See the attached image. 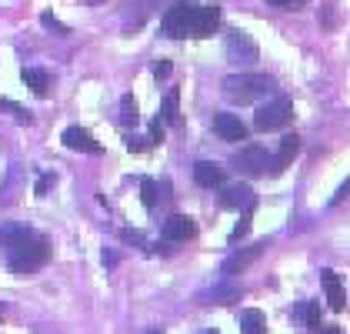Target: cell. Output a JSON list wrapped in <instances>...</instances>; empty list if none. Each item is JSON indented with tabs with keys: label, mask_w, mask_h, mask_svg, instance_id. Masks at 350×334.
<instances>
[{
	"label": "cell",
	"mask_w": 350,
	"mask_h": 334,
	"mask_svg": "<svg viewBox=\"0 0 350 334\" xmlns=\"http://www.w3.org/2000/svg\"><path fill=\"white\" fill-rule=\"evenodd\" d=\"M0 248H3L7 268L14 274H33L51 257V241L44 234L30 231V227H21V224H3L0 227Z\"/></svg>",
	"instance_id": "1"
},
{
	"label": "cell",
	"mask_w": 350,
	"mask_h": 334,
	"mask_svg": "<svg viewBox=\"0 0 350 334\" xmlns=\"http://www.w3.org/2000/svg\"><path fill=\"white\" fill-rule=\"evenodd\" d=\"M273 90V77L267 74H234L224 81V94L234 104H254L257 97H264Z\"/></svg>",
	"instance_id": "2"
},
{
	"label": "cell",
	"mask_w": 350,
	"mask_h": 334,
	"mask_svg": "<svg viewBox=\"0 0 350 334\" xmlns=\"http://www.w3.org/2000/svg\"><path fill=\"white\" fill-rule=\"evenodd\" d=\"M193 14H197V7H190V3L167 7V14H163V21H161L163 37H174V40L193 37Z\"/></svg>",
	"instance_id": "3"
},
{
	"label": "cell",
	"mask_w": 350,
	"mask_h": 334,
	"mask_svg": "<svg viewBox=\"0 0 350 334\" xmlns=\"http://www.w3.org/2000/svg\"><path fill=\"white\" fill-rule=\"evenodd\" d=\"M291 117H294V104H291L287 97H273L264 107H257L254 127H257V131H277V127H284Z\"/></svg>",
	"instance_id": "4"
},
{
	"label": "cell",
	"mask_w": 350,
	"mask_h": 334,
	"mask_svg": "<svg viewBox=\"0 0 350 334\" xmlns=\"http://www.w3.org/2000/svg\"><path fill=\"white\" fill-rule=\"evenodd\" d=\"M230 164H234V170H241V174H247V177H264L270 167H273V157H270L264 147L250 144V147H243V151L234 154Z\"/></svg>",
	"instance_id": "5"
},
{
	"label": "cell",
	"mask_w": 350,
	"mask_h": 334,
	"mask_svg": "<svg viewBox=\"0 0 350 334\" xmlns=\"http://www.w3.org/2000/svg\"><path fill=\"white\" fill-rule=\"evenodd\" d=\"M257 44H254V37L250 34H243V30H227V60L230 64H250V60H257Z\"/></svg>",
	"instance_id": "6"
},
{
	"label": "cell",
	"mask_w": 350,
	"mask_h": 334,
	"mask_svg": "<svg viewBox=\"0 0 350 334\" xmlns=\"http://www.w3.org/2000/svg\"><path fill=\"white\" fill-rule=\"evenodd\" d=\"M217 24H220V7L217 3L197 7V14H193V37H211V34H217Z\"/></svg>",
	"instance_id": "7"
},
{
	"label": "cell",
	"mask_w": 350,
	"mask_h": 334,
	"mask_svg": "<svg viewBox=\"0 0 350 334\" xmlns=\"http://www.w3.org/2000/svg\"><path fill=\"white\" fill-rule=\"evenodd\" d=\"M214 131L220 134V140H243L247 138V124H243L237 114H217Z\"/></svg>",
	"instance_id": "8"
},
{
	"label": "cell",
	"mask_w": 350,
	"mask_h": 334,
	"mask_svg": "<svg viewBox=\"0 0 350 334\" xmlns=\"http://www.w3.org/2000/svg\"><path fill=\"white\" fill-rule=\"evenodd\" d=\"M60 140H64L70 151H81V154H100V144L94 140L90 131H83V127H67Z\"/></svg>",
	"instance_id": "9"
},
{
	"label": "cell",
	"mask_w": 350,
	"mask_h": 334,
	"mask_svg": "<svg viewBox=\"0 0 350 334\" xmlns=\"http://www.w3.org/2000/svg\"><path fill=\"white\" fill-rule=\"evenodd\" d=\"M321 284H323V294H327V305L334 307V311H344L347 294H344L340 274H337V271H321Z\"/></svg>",
	"instance_id": "10"
},
{
	"label": "cell",
	"mask_w": 350,
	"mask_h": 334,
	"mask_svg": "<svg viewBox=\"0 0 350 334\" xmlns=\"http://www.w3.org/2000/svg\"><path fill=\"white\" fill-rule=\"evenodd\" d=\"M193 234H197V224L187 214H174V218H167V224H163V237L167 241H190Z\"/></svg>",
	"instance_id": "11"
},
{
	"label": "cell",
	"mask_w": 350,
	"mask_h": 334,
	"mask_svg": "<svg viewBox=\"0 0 350 334\" xmlns=\"http://www.w3.org/2000/svg\"><path fill=\"white\" fill-rule=\"evenodd\" d=\"M297 151H300V138L297 134H287V138L280 140V147H277V157H273V174H284L287 167L294 164V157H297Z\"/></svg>",
	"instance_id": "12"
},
{
	"label": "cell",
	"mask_w": 350,
	"mask_h": 334,
	"mask_svg": "<svg viewBox=\"0 0 350 334\" xmlns=\"http://www.w3.org/2000/svg\"><path fill=\"white\" fill-rule=\"evenodd\" d=\"M193 181L200 188H224V167L211 161H197L193 164Z\"/></svg>",
	"instance_id": "13"
},
{
	"label": "cell",
	"mask_w": 350,
	"mask_h": 334,
	"mask_svg": "<svg viewBox=\"0 0 350 334\" xmlns=\"http://www.w3.org/2000/svg\"><path fill=\"white\" fill-rule=\"evenodd\" d=\"M220 207H243V211H254V191L247 184H234L220 194Z\"/></svg>",
	"instance_id": "14"
},
{
	"label": "cell",
	"mask_w": 350,
	"mask_h": 334,
	"mask_svg": "<svg viewBox=\"0 0 350 334\" xmlns=\"http://www.w3.org/2000/svg\"><path fill=\"white\" fill-rule=\"evenodd\" d=\"M241 331L243 334H267V318L257 307H247L241 314Z\"/></svg>",
	"instance_id": "15"
},
{
	"label": "cell",
	"mask_w": 350,
	"mask_h": 334,
	"mask_svg": "<svg viewBox=\"0 0 350 334\" xmlns=\"http://www.w3.org/2000/svg\"><path fill=\"white\" fill-rule=\"evenodd\" d=\"M264 248H267V244H254L250 250H241V254H234V257H230V261L224 264V274H237V271H243V268H247L250 261H257V257H260V250H264Z\"/></svg>",
	"instance_id": "16"
},
{
	"label": "cell",
	"mask_w": 350,
	"mask_h": 334,
	"mask_svg": "<svg viewBox=\"0 0 350 334\" xmlns=\"http://www.w3.org/2000/svg\"><path fill=\"white\" fill-rule=\"evenodd\" d=\"M24 84H27L37 97H44V94L51 90V74H47V70H37V67H27V70H24Z\"/></svg>",
	"instance_id": "17"
},
{
	"label": "cell",
	"mask_w": 350,
	"mask_h": 334,
	"mask_svg": "<svg viewBox=\"0 0 350 334\" xmlns=\"http://www.w3.org/2000/svg\"><path fill=\"white\" fill-rule=\"evenodd\" d=\"M161 120L163 124H177L180 120V90H170L161 104Z\"/></svg>",
	"instance_id": "18"
},
{
	"label": "cell",
	"mask_w": 350,
	"mask_h": 334,
	"mask_svg": "<svg viewBox=\"0 0 350 334\" xmlns=\"http://www.w3.org/2000/svg\"><path fill=\"white\" fill-rule=\"evenodd\" d=\"M304 321H307V328H310V331H323L321 305H317V301H307V305H304Z\"/></svg>",
	"instance_id": "19"
},
{
	"label": "cell",
	"mask_w": 350,
	"mask_h": 334,
	"mask_svg": "<svg viewBox=\"0 0 350 334\" xmlns=\"http://www.w3.org/2000/svg\"><path fill=\"white\" fill-rule=\"evenodd\" d=\"M120 120L131 127V124H137V101H134V94H124V101H120Z\"/></svg>",
	"instance_id": "20"
},
{
	"label": "cell",
	"mask_w": 350,
	"mask_h": 334,
	"mask_svg": "<svg viewBox=\"0 0 350 334\" xmlns=\"http://www.w3.org/2000/svg\"><path fill=\"white\" fill-rule=\"evenodd\" d=\"M140 201H144L147 207L157 204V184H154L150 177H140Z\"/></svg>",
	"instance_id": "21"
},
{
	"label": "cell",
	"mask_w": 350,
	"mask_h": 334,
	"mask_svg": "<svg viewBox=\"0 0 350 334\" xmlns=\"http://www.w3.org/2000/svg\"><path fill=\"white\" fill-rule=\"evenodd\" d=\"M211 298H217L220 305H234V301L241 298V291H237V287H217V291L211 294Z\"/></svg>",
	"instance_id": "22"
},
{
	"label": "cell",
	"mask_w": 350,
	"mask_h": 334,
	"mask_svg": "<svg viewBox=\"0 0 350 334\" xmlns=\"http://www.w3.org/2000/svg\"><path fill=\"white\" fill-rule=\"evenodd\" d=\"M0 107H3V111H7V114H14V117H17L21 124H30V114L24 111L21 104H14V101H0Z\"/></svg>",
	"instance_id": "23"
},
{
	"label": "cell",
	"mask_w": 350,
	"mask_h": 334,
	"mask_svg": "<svg viewBox=\"0 0 350 334\" xmlns=\"http://www.w3.org/2000/svg\"><path fill=\"white\" fill-rule=\"evenodd\" d=\"M247 231H250V211H243V218H241V221H237V227L230 231V241L237 244V241H241V237H243V234H247Z\"/></svg>",
	"instance_id": "24"
},
{
	"label": "cell",
	"mask_w": 350,
	"mask_h": 334,
	"mask_svg": "<svg viewBox=\"0 0 350 334\" xmlns=\"http://www.w3.org/2000/svg\"><path fill=\"white\" fill-rule=\"evenodd\" d=\"M40 24H44V27H51V30H54V34H60V37H64V34H70V30L64 27V24H60V21H57L54 14H51V10H47V14H44V17H40Z\"/></svg>",
	"instance_id": "25"
},
{
	"label": "cell",
	"mask_w": 350,
	"mask_h": 334,
	"mask_svg": "<svg viewBox=\"0 0 350 334\" xmlns=\"http://www.w3.org/2000/svg\"><path fill=\"white\" fill-rule=\"evenodd\" d=\"M120 237H124L127 244H137V248H147V237H144L140 231H131V227H127V231H120Z\"/></svg>",
	"instance_id": "26"
},
{
	"label": "cell",
	"mask_w": 350,
	"mask_h": 334,
	"mask_svg": "<svg viewBox=\"0 0 350 334\" xmlns=\"http://www.w3.org/2000/svg\"><path fill=\"white\" fill-rule=\"evenodd\" d=\"M267 3H273V7H280V10H300L307 0H267Z\"/></svg>",
	"instance_id": "27"
},
{
	"label": "cell",
	"mask_w": 350,
	"mask_h": 334,
	"mask_svg": "<svg viewBox=\"0 0 350 334\" xmlns=\"http://www.w3.org/2000/svg\"><path fill=\"white\" fill-rule=\"evenodd\" d=\"M170 70H174V64H170V60H161V64L154 67V77H157V81H167V77H170Z\"/></svg>",
	"instance_id": "28"
},
{
	"label": "cell",
	"mask_w": 350,
	"mask_h": 334,
	"mask_svg": "<svg viewBox=\"0 0 350 334\" xmlns=\"http://www.w3.org/2000/svg\"><path fill=\"white\" fill-rule=\"evenodd\" d=\"M54 181H57L54 174H44V177L37 181V194L44 197V194H47V191H51V188H54Z\"/></svg>",
	"instance_id": "29"
},
{
	"label": "cell",
	"mask_w": 350,
	"mask_h": 334,
	"mask_svg": "<svg viewBox=\"0 0 350 334\" xmlns=\"http://www.w3.org/2000/svg\"><path fill=\"white\" fill-rule=\"evenodd\" d=\"M344 197H350V177H347V181H344V184H340V191L334 194V201H330V204H340Z\"/></svg>",
	"instance_id": "30"
},
{
	"label": "cell",
	"mask_w": 350,
	"mask_h": 334,
	"mask_svg": "<svg viewBox=\"0 0 350 334\" xmlns=\"http://www.w3.org/2000/svg\"><path fill=\"white\" fill-rule=\"evenodd\" d=\"M150 138L163 140V120H154V124H150Z\"/></svg>",
	"instance_id": "31"
},
{
	"label": "cell",
	"mask_w": 350,
	"mask_h": 334,
	"mask_svg": "<svg viewBox=\"0 0 350 334\" xmlns=\"http://www.w3.org/2000/svg\"><path fill=\"white\" fill-rule=\"evenodd\" d=\"M104 264H117V254L113 250H104Z\"/></svg>",
	"instance_id": "32"
},
{
	"label": "cell",
	"mask_w": 350,
	"mask_h": 334,
	"mask_svg": "<svg viewBox=\"0 0 350 334\" xmlns=\"http://www.w3.org/2000/svg\"><path fill=\"white\" fill-rule=\"evenodd\" d=\"M90 3H104V0H90Z\"/></svg>",
	"instance_id": "33"
},
{
	"label": "cell",
	"mask_w": 350,
	"mask_h": 334,
	"mask_svg": "<svg viewBox=\"0 0 350 334\" xmlns=\"http://www.w3.org/2000/svg\"><path fill=\"white\" fill-rule=\"evenodd\" d=\"M207 334H220V331H207Z\"/></svg>",
	"instance_id": "34"
},
{
	"label": "cell",
	"mask_w": 350,
	"mask_h": 334,
	"mask_svg": "<svg viewBox=\"0 0 350 334\" xmlns=\"http://www.w3.org/2000/svg\"><path fill=\"white\" fill-rule=\"evenodd\" d=\"M154 334H161V331H154Z\"/></svg>",
	"instance_id": "35"
}]
</instances>
